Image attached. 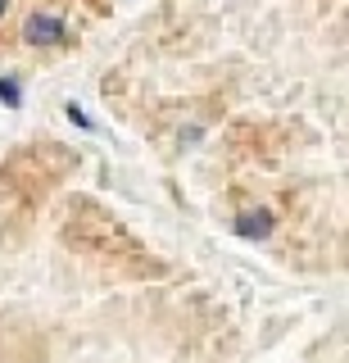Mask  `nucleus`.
<instances>
[{"label": "nucleus", "instance_id": "f257e3e1", "mask_svg": "<svg viewBox=\"0 0 349 363\" xmlns=\"http://www.w3.org/2000/svg\"><path fill=\"white\" fill-rule=\"evenodd\" d=\"M23 41L28 45H55V41H64V18L59 14H32L23 23Z\"/></svg>", "mask_w": 349, "mask_h": 363}, {"label": "nucleus", "instance_id": "f03ea898", "mask_svg": "<svg viewBox=\"0 0 349 363\" xmlns=\"http://www.w3.org/2000/svg\"><path fill=\"white\" fill-rule=\"evenodd\" d=\"M236 232H241L245 241H258V236L273 232V213H268V209H250V213H241V218H236Z\"/></svg>", "mask_w": 349, "mask_h": 363}, {"label": "nucleus", "instance_id": "7ed1b4c3", "mask_svg": "<svg viewBox=\"0 0 349 363\" xmlns=\"http://www.w3.org/2000/svg\"><path fill=\"white\" fill-rule=\"evenodd\" d=\"M0 100H5L9 109H18V100H23V86H18L14 77H0Z\"/></svg>", "mask_w": 349, "mask_h": 363}, {"label": "nucleus", "instance_id": "20e7f679", "mask_svg": "<svg viewBox=\"0 0 349 363\" xmlns=\"http://www.w3.org/2000/svg\"><path fill=\"white\" fill-rule=\"evenodd\" d=\"M69 118L77 123V128H91V118H86V113H82V109H77V105H69Z\"/></svg>", "mask_w": 349, "mask_h": 363}, {"label": "nucleus", "instance_id": "39448f33", "mask_svg": "<svg viewBox=\"0 0 349 363\" xmlns=\"http://www.w3.org/2000/svg\"><path fill=\"white\" fill-rule=\"evenodd\" d=\"M5 9H9V0H0V14H5Z\"/></svg>", "mask_w": 349, "mask_h": 363}]
</instances>
